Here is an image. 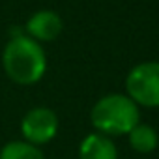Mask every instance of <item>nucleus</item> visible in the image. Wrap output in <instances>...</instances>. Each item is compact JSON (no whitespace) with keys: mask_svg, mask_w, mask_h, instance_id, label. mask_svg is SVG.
<instances>
[{"mask_svg":"<svg viewBox=\"0 0 159 159\" xmlns=\"http://www.w3.org/2000/svg\"><path fill=\"white\" fill-rule=\"evenodd\" d=\"M64 30V21L62 17L52 11V10H39L34 15L28 17L25 25V34L38 43L43 41H54Z\"/></svg>","mask_w":159,"mask_h":159,"instance_id":"39448f33","label":"nucleus"},{"mask_svg":"<svg viewBox=\"0 0 159 159\" xmlns=\"http://www.w3.org/2000/svg\"><path fill=\"white\" fill-rule=\"evenodd\" d=\"M0 159H47L39 146L26 140H10L0 148Z\"/></svg>","mask_w":159,"mask_h":159,"instance_id":"6e6552de","label":"nucleus"},{"mask_svg":"<svg viewBox=\"0 0 159 159\" xmlns=\"http://www.w3.org/2000/svg\"><path fill=\"white\" fill-rule=\"evenodd\" d=\"M90 122L96 133L105 137L129 135V131L140 124V107L127 94H107L94 103Z\"/></svg>","mask_w":159,"mask_h":159,"instance_id":"f03ea898","label":"nucleus"},{"mask_svg":"<svg viewBox=\"0 0 159 159\" xmlns=\"http://www.w3.org/2000/svg\"><path fill=\"white\" fill-rule=\"evenodd\" d=\"M125 94L146 109L159 107V62H140L125 77Z\"/></svg>","mask_w":159,"mask_h":159,"instance_id":"7ed1b4c3","label":"nucleus"},{"mask_svg":"<svg viewBox=\"0 0 159 159\" xmlns=\"http://www.w3.org/2000/svg\"><path fill=\"white\" fill-rule=\"evenodd\" d=\"M6 75L21 86L39 83L47 71V54L36 39L25 36L10 38L2 52Z\"/></svg>","mask_w":159,"mask_h":159,"instance_id":"f257e3e1","label":"nucleus"},{"mask_svg":"<svg viewBox=\"0 0 159 159\" xmlns=\"http://www.w3.org/2000/svg\"><path fill=\"white\" fill-rule=\"evenodd\" d=\"M58 129H60L58 114L49 107H34L21 120L23 140L39 148L43 144L52 142L54 137L58 135Z\"/></svg>","mask_w":159,"mask_h":159,"instance_id":"20e7f679","label":"nucleus"},{"mask_svg":"<svg viewBox=\"0 0 159 159\" xmlns=\"http://www.w3.org/2000/svg\"><path fill=\"white\" fill-rule=\"evenodd\" d=\"M127 140H129L131 150L137 152V153H142V155H148V153L155 152L157 146H159V135L148 124H137L129 131Z\"/></svg>","mask_w":159,"mask_h":159,"instance_id":"0eeeda50","label":"nucleus"},{"mask_svg":"<svg viewBox=\"0 0 159 159\" xmlns=\"http://www.w3.org/2000/svg\"><path fill=\"white\" fill-rule=\"evenodd\" d=\"M77 155L79 159H118V148L111 137L92 131L79 142Z\"/></svg>","mask_w":159,"mask_h":159,"instance_id":"423d86ee","label":"nucleus"}]
</instances>
